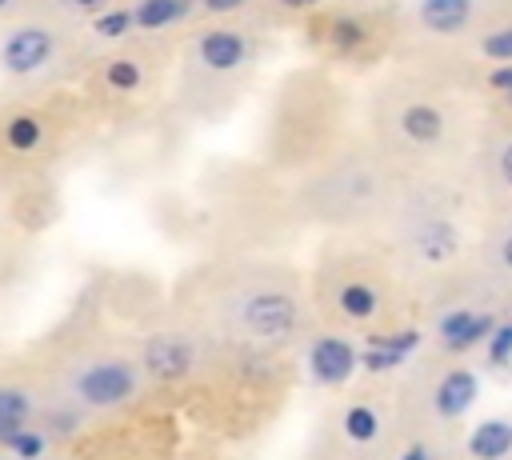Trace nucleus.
<instances>
[{
    "mask_svg": "<svg viewBox=\"0 0 512 460\" xmlns=\"http://www.w3.org/2000/svg\"><path fill=\"white\" fill-rule=\"evenodd\" d=\"M384 132H388V144L396 152H412V156H424L432 148L444 144L448 136V112L436 104V100H424V96H408V100H396L388 112H384Z\"/></svg>",
    "mask_w": 512,
    "mask_h": 460,
    "instance_id": "obj_13",
    "label": "nucleus"
},
{
    "mask_svg": "<svg viewBox=\"0 0 512 460\" xmlns=\"http://www.w3.org/2000/svg\"><path fill=\"white\" fill-rule=\"evenodd\" d=\"M420 344V332L416 328H400V332H368L364 340V352H360V364L364 372L380 376V372H392L400 368Z\"/></svg>",
    "mask_w": 512,
    "mask_h": 460,
    "instance_id": "obj_18",
    "label": "nucleus"
},
{
    "mask_svg": "<svg viewBox=\"0 0 512 460\" xmlns=\"http://www.w3.org/2000/svg\"><path fill=\"white\" fill-rule=\"evenodd\" d=\"M380 432H384V412L376 400H364V396L340 404V412L332 420V440H340L352 452H368L380 440Z\"/></svg>",
    "mask_w": 512,
    "mask_h": 460,
    "instance_id": "obj_17",
    "label": "nucleus"
},
{
    "mask_svg": "<svg viewBox=\"0 0 512 460\" xmlns=\"http://www.w3.org/2000/svg\"><path fill=\"white\" fill-rule=\"evenodd\" d=\"M92 56L84 28L48 8H32L0 28V76L16 88L76 84Z\"/></svg>",
    "mask_w": 512,
    "mask_h": 460,
    "instance_id": "obj_7",
    "label": "nucleus"
},
{
    "mask_svg": "<svg viewBox=\"0 0 512 460\" xmlns=\"http://www.w3.org/2000/svg\"><path fill=\"white\" fill-rule=\"evenodd\" d=\"M112 4H120V0H36V8H48V12H56L72 24H84V20H92L96 12L112 8Z\"/></svg>",
    "mask_w": 512,
    "mask_h": 460,
    "instance_id": "obj_24",
    "label": "nucleus"
},
{
    "mask_svg": "<svg viewBox=\"0 0 512 460\" xmlns=\"http://www.w3.org/2000/svg\"><path fill=\"white\" fill-rule=\"evenodd\" d=\"M496 176H500V184L512 192V140L500 144V152H496Z\"/></svg>",
    "mask_w": 512,
    "mask_h": 460,
    "instance_id": "obj_31",
    "label": "nucleus"
},
{
    "mask_svg": "<svg viewBox=\"0 0 512 460\" xmlns=\"http://www.w3.org/2000/svg\"><path fill=\"white\" fill-rule=\"evenodd\" d=\"M388 16L372 4H324L316 12L304 16V40L316 56L332 60V64H348V68H360V64H372L384 56L388 48Z\"/></svg>",
    "mask_w": 512,
    "mask_h": 460,
    "instance_id": "obj_10",
    "label": "nucleus"
},
{
    "mask_svg": "<svg viewBox=\"0 0 512 460\" xmlns=\"http://www.w3.org/2000/svg\"><path fill=\"white\" fill-rule=\"evenodd\" d=\"M32 8H36V0H0V28L12 24V20H20V16L32 12Z\"/></svg>",
    "mask_w": 512,
    "mask_h": 460,
    "instance_id": "obj_30",
    "label": "nucleus"
},
{
    "mask_svg": "<svg viewBox=\"0 0 512 460\" xmlns=\"http://www.w3.org/2000/svg\"><path fill=\"white\" fill-rule=\"evenodd\" d=\"M476 396H480L476 372L472 368H448L432 388V412L440 420H456L476 404Z\"/></svg>",
    "mask_w": 512,
    "mask_h": 460,
    "instance_id": "obj_20",
    "label": "nucleus"
},
{
    "mask_svg": "<svg viewBox=\"0 0 512 460\" xmlns=\"http://www.w3.org/2000/svg\"><path fill=\"white\" fill-rule=\"evenodd\" d=\"M404 248H408L416 260H424V264H444V260L456 256V248H460V232H456V224H452L448 216H440V212H424V216H416V220L408 224V232H404Z\"/></svg>",
    "mask_w": 512,
    "mask_h": 460,
    "instance_id": "obj_16",
    "label": "nucleus"
},
{
    "mask_svg": "<svg viewBox=\"0 0 512 460\" xmlns=\"http://www.w3.org/2000/svg\"><path fill=\"white\" fill-rule=\"evenodd\" d=\"M316 308L332 320V328H376L384 316V284L364 264L328 260L316 268Z\"/></svg>",
    "mask_w": 512,
    "mask_h": 460,
    "instance_id": "obj_11",
    "label": "nucleus"
},
{
    "mask_svg": "<svg viewBox=\"0 0 512 460\" xmlns=\"http://www.w3.org/2000/svg\"><path fill=\"white\" fill-rule=\"evenodd\" d=\"M396 460H432V448H428L424 440H412V444H408V448H404Z\"/></svg>",
    "mask_w": 512,
    "mask_h": 460,
    "instance_id": "obj_32",
    "label": "nucleus"
},
{
    "mask_svg": "<svg viewBox=\"0 0 512 460\" xmlns=\"http://www.w3.org/2000/svg\"><path fill=\"white\" fill-rule=\"evenodd\" d=\"M344 4H376V0H344Z\"/></svg>",
    "mask_w": 512,
    "mask_h": 460,
    "instance_id": "obj_35",
    "label": "nucleus"
},
{
    "mask_svg": "<svg viewBox=\"0 0 512 460\" xmlns=\"http://www.w3.org/2000/svg\"><path fill=\"white\" fill-rule=\"evenodd\" d=\"M44 388L80 408L88 420L152 400L136 336L116 332L100 316H72L68 328L28 352Z\"/></svg>",
    "mask_w": 512,
    "mask_h": 460,
    "instance_id": "obj_3",
    "label": "nucleus"
},
{
    "mask_svg": "<svg viewBox=\"0 0 512 460\" xmlns=\"http://www.w3.org/2000/svg\"><path fill=\"white\" fill-rule=\"evenodd\" d=\"M492 328H496V320L484 312H472V308H452L436 320V336L448 352H468L476 344H488Z\"/></svg>",
    "mask_w": 512,
    "mask_h": 460,
    "instance_id": "obj_19",
    "label": "nucleus"
},
{
    "mask_svg": "<svg viewBox=\"0 0 512 460\" xmlns=\"http://www.w3.org/2000/svg\"><path fill=\"white\" fill-rule=\"evenodd\" d=\"M48 388L32 364V356H0V452L44 416Z\"/></svg>",
    "mask_w": 512,
    "mask_h": 460,
    "instance_id": "obj_12",
    "label": "nucleus"
},
{
    "mask_svg": "<svg viewBox=\"0 0 512 460\" xmlns=\"http://www.w3.org/2000/svg\"><path fill=\"white\" fill-rule=\"evenodd\" d=\"M168 312L208 336L272 352H288L312 332L300 272L260 252H212L192 264L172 284Z\"/></svg>",
    "mask_w": 512,
    "mask_h": 460,
    "instance_id": "obj_1",
    "label": "nucleus"
},
{
    "mask_svg": "<svg viewBox=\"0 0 512 460\" xmlns=\"http://www.w3.org/2000/svg\"><path fill=\"white\" fill-rule=\"evenodd\" d=\"M488 88H492L496 96L512 92V64H492V72H488Z\"/></svg>",
    "mask_w": 512,
    "mask_h": 460,
    "instance_id": "obj_29",
    "label": "nucleus"
},
{
    "mask_svg": "<svg viewBox=\"0 0 512 460\" xmlns=\"http://www.w3.org/2000/svg\"><path fill=\"white\" fill-rule=\"evenodd\" d=\"M476 16V0H416V24L428 36H460Z\"/></svg>",
    "mask_w": 512,
    "mask_h": 460,
    "instance_id": "obj_22",
    "label": "nucleus"
},
{
    "mask_svg": "<svg viewBox=\"0 0 512 460\" xmlns=\"http://www.w3.org/2000/svg\"><path fill=\"white\" fill-rule=\"evenodd\" d=\"M276 12H288V16H308V12H316V8H324L328 0H268Z\"/></svg>",
    "mask_w": 512,
    "mask_h": 460,
    "instance_id": "obj_28",
    "label": "nucleus"
},
{
    "mask_svg": "<svg viewBox=\"0 0 512 460\" xmlns=\"http://www.w3.org/2000/svg\"><path fill=\"white\" fill-rule=\"evenodd\" d=\"M488 364L492 368H508L512 364V320L492 328V336H488Z\"/></svg>",
    "mask_w": 512,
    "mask_h": 460,
    "instance_id": "obj_26",
    "label": "nucleus"
},
{
    "mask_svg": "<svg viewBox=\"0 0 512 460\" xmlns=\"http://www.w3.org/2000/svg\"><path fill=\"white\" fill-rule=\"evenodd\" d=\"M384 200V172L364 152H336L296 184V208L324 224L364 220Z\"/></svg>",
    "mask_w": 512,
    "mask_h": 460,
    "instance_id": "obj_9",
    "label": "nucleus"
},
{
    "mask_svg": "<svg viewBox=\"0 0 512 460\" xmlns=\"http://www.w3.org/2000/svg\"><path fill=\"white\" fill-rule=\"evenodd\" d=\"M260 56L264 40L256 28H248L244 16L200 20L176 48L172 108L188 120H216L232 112L248 76L260 68Z\"/></svg>",
    "mask_w": 512,
    "mask_h": 460,
    "instance_id": "obj_5",
    "label": "nucleus"
},
{
    "mask_svg": "<svg viewBox=\"0 0 512 460\" xmlns=\"http://www.w3.org/2000/svg\"><path fill=\"white\" fill-rule=\"evenodd\" d=\"M500 264H504V268L512 272V232H508V236L500 240Z\"/></svg>",
    "mask_w": 512,
    "mask_h": 460,
    "instance_id": "obj_33",
    "label": "nucleus"
},
{
    "mask_svg": "<svg viewBox=\"0 0 512 460\" xmlns=\"http://www.w3.org/2000/svg\"><path fill=\"white\" fill-rule=\"evenodd\" d=\"M300 352H304V372L312 384L320 388H340L356 376L360 368V348L356 340H348L340 328H320V332H308L300 340Z\"/></svg>",
    "mask_w": 512,
    "mask_h": 460,
    "instance_id": "obj_14",
    "label": "nucleus"
},
{
    "mask_svg": "<svg viewBox=\"0 0 512 460\" xmlns=\"http://www.w3.org/2000/svg\"><path fill=\"white\" fill-rule=\"evenodd\" d=\"M80 28H84V36H88L92 52H100V48H116V44L136 40V16H132V0H120V4L104 8V12H96V16H92V20H84Z\"/></svg>",
    "mask_w": 512,
    "mask_h": 460,
    "instance_id": "obj_21",
    "label": "nucleus"
},
{
    "mask_svg": "<svg viewBox=\"0 0 512 460\" xmlns=\"http://www.w3.org/2000/svg\"><path fill=\"white\" fill-rule=\"evenodd\" d=\"M136 36L148 40H184L200 20V0H132Z\"/></svg>",
    "mask_w": 512,
    "mask_h": 460,
    "instance_id": "obj_15",
    "label": "nucleus"
},
{
    "mask_svg": "<svg viewBox=\"0 0 512 460\" xmlns=\"http://www.w3.org/2000/svg\"><path fill=\"white\" fill-rule=\"evenodd\" d=\"M100 116L80 84L0 92V192H28L44 184L84 140Z\"/></svg>",
    "mask_w": 512,
    "mask_h": 460,
    "instance_id": "obj_4",
    "label": "nucleus"
},
{
    "mask_svg": "<svg viewBox=\"0 0 512 460\" xmlns=\"http://www.w3.org/2000/svg\"><path fill=\"white\" fill-rule=\"evenodd\" d=\"M256 4L260 0H200V12H204V20H236Z\"/></svg>",
    "mask_w": 512,
    "mask_h": 460,
    "instance_id": "obj_27",
    "label": "nucleus"
},
{
    "mask_svg": "<svg viewBox=\"0 0 512 460\" xmlns=\"http://www.w3.org/2000/svg\"><path fill=\"white\" fill-rule=\"evenodd\" d=\"M280 356L284 352L252 348L204 332V348L196 364L168 396H160V404H168L180 420H188L204 440L216 444L252 440L276 416V400L284 392Z\"/></svg>",
    "mask_w": 512,
    "mask_h": 460,
    "instance_id": "obj_2",
    "label": "nucleus"
},
{
    "mask_svg": "<svg viewBox=\"0 0 512 460\" xmlns=\"http://www.w3.org/2000/svg\"><path fill=\"white\" fill-rule=\"evenodd\" d=\"M480 56H488L492 64H512V24H500V28L484 32Z\"/></svg>",
    "mask_w": 512,
    "mask_h": 460,
    "instance_id": "obj_25",
    "label": "nucleus"
},
{
    "mask_svg": "<svg viewBox=\"0 0 512 460\" xmlns=\"http://www.w3.org/2000/svg\"><path fill=\"white\" fill-rule=\"evenodd\" d=\"M500 100H504V104H508V108H512V92H504V96H500Z\"/></svg>",
    "mask_w": 512,
    "mask_h": 460,
    "instance_id": "obj_34",
    "label": "nucleus"
},
{
    "mask_svg": "<svg viewBox=\"0 0 512 460\" xmlns=\"http://www.w3.org/2000/svg\"><path fill=\"white\" fill-rule=\"evenodd\" d=\"M508 452H512V424L508 420L492 416L468 432V456L472 460H504Z\"/></svg>",
    "mask_w": 512,
    "mask_h": 460,
    "instance_id": "obj_23",
    "label": "nucleus"
},
{
    "mask_svg": "<svg viewBox=\"0 0 512 460\" xmlns=\"http://www.w3.org/2000/svg\"><path fill=\"white\" fill-rule=\"evenodd\" d=\"M176 48L180 40H148V36H136L116 48H100L76 84L100 120L140 116L164 96L172 100Z\"/></svg>",
    "mask_w": 512,
    "mask_h": 460,
    "instance_id": "obj_6",
    "label": "nucleus"
},
{
    "mask_svg": "<svg viewBox=\"0 0 512 460\" xmlns=\"http://www.w3.org/2000/svg\"><path fill=\"white\" fill-rule=\"evenodd\" d=\"M176 448L180 416L152 396L136 408L96 416L80 436L60 448L56 460H172Z\"/></svg>",
    "mask_w": 512,
    "mask_h": 460,
    "instance_id": "obj_8",
    "label": "nucleus"
}]
</instances>
